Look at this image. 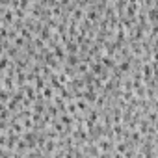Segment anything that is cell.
<instances>
[{
    "label": "cell",
    "instance_id": "6da1fadb",
    "mask_svg": "<svg viewBox=\"0 0 158 158\" xmlns=\"http://www.w3.org/2000/svg\"><path fill=\"white\" fill-rule=\"evenodd\" d=\"M63 47H65V50H67V54H78L80 52V45L76 43V39H69V41H65L63 43Z\"/></svg>",
    "mask_w": 158,
    "mask_h": 158
}]
</instances>
